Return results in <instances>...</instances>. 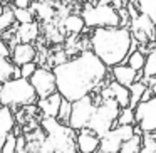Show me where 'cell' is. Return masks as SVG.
Wrapping results in <instances>:
<instances>
[{
  "mask_svg": "<svg viewBox=\"0 0 156 153\" xmlns=\"http://www.w3.org/2000/svg\"><path fill=\"white\" fill-rule=\"evenodd\" d=\"M55 89L67 101H77L106 86L109 67L92 51H81L77 56L52 67Z\"/></svg>",
  "mask_w": 156,
  "mask_h": 153,
  "instance_id": "obj_1",
  "label": "cell"
},
{
  "mask_svg": "<svg viewBox=\"0 0 156 153\" xmlns=\"http://www.w3.org/2000/svg\"><path fill=\"white\" fill-rule=\"evenodd\" d=\"M131 32L128 27H99L92 29L89 46L106 67H112L126 61L131 52Z\"/></svg>",
  "mask_w": 156,
  "mask_h": 153,
  "instance_id": "obj_2",
  "label": "cell"
},
{
  "mask_svg": "<svg viewBox=\"0 0 156 153\" xmlns=\"http://www.w3.org/2000/svg\"><path fill=\"white\" fill-rule=\"evenodd\" d=\"M45 136L39 141L37 153H79L76 146V131L57 118H42L41 123Z\"/></svg>",
  "mask_w": 156,
  "mask_h": 153,
  "instance_id": "obj_3",
  "label": "cell"
},
{
  "mask_svg": "<svg viewBox=\"0 0 156 153\" xmlns=\"http://www.w3.org/2000/svg\"><path fill=\"white\" fill-rule=\"evenodd\" d=\"M37 96L29 82L24 78H12L0 84V106L17 108V106H30L35 104Z\"/></svg>",
  "mask_w": 156,
  "mask_h": 153,
  "instance_id": "obj_4",
  "label": "cell"
},
{
  "mask_svg": "<svg viewBox=\"0 0 156 153\" xmlns=\"http://www.w3.org/2000/svg\"><path fill=\"white\" fill-rule=\"evenodd\" d=\"M81 19L84 20L86 29H99V27H119L118 10L109 4L101 2H87L82 5L79 12Z\"/></svg>",
  "mask_w": 156,
  "mask_h": 153,
  "instance_id": "obj_5",
  "label": "cell"
},
{
  "mask_svg": "<svg viewBox=\"0 0 156 153\" xmlns=\"http://www.w3.org/2000/svg\"><path fill=\"white\" fill-rule=\"evenodd\" d=\"M119 109H121L119 104L112 98L102 99V101L96 106L94 113H92V116H91V119H89L86 128L94 131L99 138L104 136L109 129L116 126V119H118Z\"/></svg>",
  "mask_w": 156,
  "mask_h": 153,
  "instance_id": "obj_6",
  "label": "cell"
},
{
  "mask_svg": "<svg viewBox=\"0 0 156 153\" xmlns=\"http://www.w3.org/2000/svg\"><path fill=\"white\" fill-rule=\"evenodd\" d=\"M101 103V98L98 96V99H94L92 94H87L84 98L77 99V101L71 103V115L67 119V126L74 131L82 129L87 126L89 119H91L92 113H94L96 106Z\"/></svg>",
  "mask_w": 156,
  "mask_h": 153,
  "instance_id": "obj_7",
  "label": "cell"
},
{
  "mask_svg": "<svg viewBox=\"0 0 156 153\" xmlns=\"http://www.w3.org/2000/svg\"><path fill=\"white\" fill-rule=\"evenodd\" d=\"M134 135V125H118L99 138V153H118L121 145Z\"/></svg>",
  "mask_w": 156,
  "mask_h": 153,
  "instance_id": "obj_8",
  "label": "cell"
},
{
  "mask_svg": "<svg viewBox=\"0 0 156 153\" xmlns=\"http://www.w3.org/2000/svg\"><path fill=\"white\" fill-rule=\"evenodd\" d=\"M134 125H138L141 133H156V98L136 104Z\"/></svg>",
  "mask_w": 156,
  "mask_h": 153,
  "instance_id": "obj_9",
  "label": "cell"
},
{
  "mask_svg": "<svg viewBox=\"0 0 156 153\" xmlns=\"http://www.w3.org/2000/svg\"><path fill=\"white\" fill-rule=\"evenodd\" d=\"M29 82L32 84V88H34L35 91V96H37V99H42V98H47V96H51L52 93H55L57 89H55V78H54V72H52V69L49 67H39L34 71V74L29 78Z\"/></svg>",
  "mask_w": 156,
  "mask_h": 153,
  "instance_id": "obj_10",
  "label": "cell"
},
{
  "mask_svg": "<svg viewBox=\"0 0 156 153\" xmlns=\"http://www.w3.org/2000/svg\"><path fill=\"white\" fill-rule=\"evenodd\" d=\"M128 29H129V32H131V37L134 39L138 44H149V42L154 41L156 25L143 14H139L138 17L131 19Z\"/></svg>",
  "mask_w": 156,
  "mask_h": 153,
  "instance_id": "obj_11",
  "label": "cell"
},
{
  "mask_svg": "<svg viewBox=\"0 0 156 153\" xmlns=\"http://www.w3.org/2000/svg\"><path fill=\"white\" fill-rule=\"evenodd\" d=\"M37 59V49L34 44H25V42H17L10 47V61L15 66H22L27 62H34Z\"/></svg>",
  "mask_w": 156,
  "mask_h": 153,
  "instance_id": "obj_12",
  "label": "cell"
},
{
  "mask_svg": "<svg viewBox=\"0 0 156 153\" xmlns=\"http://www.w3.org/2000/svg\"><path fill=\"white\" fill-rule=\"evenodd\" d=\"M109 69H111L112 79H114L118 84L124 86V88H129L133 82L141 81V78H143L141 71L136 72L134 69H131L126 62H121V64H118V66H112V67H109Z\"/></svg>",
  "mask_w": 156,
  "mask_h": 153,
  "instance_id": "obj_13",
  "label": "cell"
},
{
  "mask_svg": "<svg viewBox=\"0 0 156 153\" xmlns=\"http://www.w3.org/2000/svg\"><path fill=\"white\" fill-rule=\"evenodd\" d=\"M76 146L79 153H96L99 148V136L89 128L76 131Z\"/></svg>",
  "mask_w": 156,
  "mask_h": 153,
  "instance_id": "obj_14",
  "label": "cell"
},
{
  "mask_svg": "<svg viewBox=\"0 0 156 153\" xmlns=\"http://www.w3.org/2000/svg\"><path fill=\"white\" fill-rule=\"evenodd\" d=\"M41 35V25L37 20H32L29 24H19L17 31L14 32L15 44L17 42H25V44H34Z\"/></svg>",
  "mask_w": 156,
  "mask_h": 153,
  "instance_id": "obj_15",
  "label": "cell"
},
{
  "mask_svg": "<svg viewBox=\"0 0 156 153\" xmlns=\"http://www.w3.org/2000/svg\"><path fill=\"white\" fill-rule=\"evenodd\" d=\"M57 27L61 29L64 34H69V35H79L82 31H84V20L81 19V15L77 12H71L69 15H66L64 19L61 20H55Z\"/></svg>",
  "mask_w": 156,
  "mask_h": 153,
  "instance_id": "obj_16",
  "label": "cell"
},
{
  "mask_svg": "<svg viewBox=\"0 0 156 153\" xmlns=\"http://www.w3.org/2000/svg\"><path fill=\"white\" fill-rule=\"evenodd\" d=\"M61 101H62V96L55 91V93H52L51 96H47V98L37 99V101H35V108L41 109L45 118H57Z\"/></svg>",
  "mask_w": 156,
  "mask_h": 153,
  "instance_id": "obj_17",
  "label": "cell"
},
{
  "mask_svg": "<svg viewBox=\"0 0 156 153\" xmlns=\"http://www.w3.org/2000/svg\"><path fill=\"white\" fill-rule=\"evenodd\" d=\"M30 10L34 12V17L42 20L44 24H51L55 22L57 15H55V7L52 2H32Z\"/></svg>",
  "mask_w": 156,
  "mask_h": 153,
  "instance_id": "obj_18",
  "label": "cell"
},
{
  "mask_svg": "<svg viewBox=\"0 0 156 153\" xmlns=\"http://www.w3.org/2000/svg\"><path fill=\"white\" fill-rule=\"evenodd\" d=\"M108 88L111 91L112 99L119 104V108H128L129 106V89L121 86V84H118L116 81L108 82Z\"/></svg>",
  "mask_w": 156,
  "mask_h": 153,
  "instance_id": "obj_19",
  "label": "cell"
},
{
  "mask_svg": "<svg viewBox=\"0 0 156 153\" xmlns=\"http://www.w3.org/2000/svg\"><path fill=\"white\" fill-rule=\"evenodd\" d=\"M15 128V116L12 113V108L0 106V135H9Z\"/></svg>",
  "mask_w": 156,
  "mask_h": 153,
  "instance_id": "obj_20",
  "label": "cell"
},
{
  "mask_svg": "<svg viewBox=\"0 0 156 153\" xmlns=\"http://www.w3.org/2000/svg\"><path fill=\"white\" fill-rule=\"evenodd\" d=\"M139 14L146 15L156 25V0H133Z\"/></svg>",
  "mask_w": 156,
  "mask_h": 153,
  "instance_id": "obj_21",
  "label": "cell"
},
{
  "mask_svg": "<svg viewBox=\"0 0 156 153\" xmlns=\"http://www.w3.org/2000/svg\"><path fill=\"white\" fill-rule=\"evenodd\" d=\"M141 79H148V78H156V49H151V51L146 54L144 57V66L141 69Z\"/></svg>",
  "mask_w": 156,
  "mask_h": 153,
  "instance_id": "obj_22",
  "label": "cell"
},
{
  "mask_svg": "<svg viewBox=\"0 0 156 153\" xmlns=\"http://www.w3.org/2000/svg\"><path fill=\"white\" fill-rule=\"evenodd\" d=\"M146 88H148V86L143 81H136L129 86L128 88L129 89V108H133V109L136 108V104L141 101V96H143V93H144Z\"/></svg>",
  "mask_w": 156,
  "mask_h": 153,
  "instance_id": "obj_23",
  "label": "cell"
},
{
  "mask_svg": "<svg viewBox=\"0 0 156 153\" xmlns=\"http://www.w3.org/2000/svg\"><path fill=\"white\" fill-rule=\"evenodd\" d=\"M141 143H143V135H133L121 145L118 153H139L141 151Z\"/></svg>",
  "mask_w": 156,
  "mask_h": 153,
  "instance_id": "obj_24",
  "label": "cell"
},
{
  "mask_svg": "<svg viewBox=\"0 0 156 153\" xmlns=\"http://www.w3.org/2000/svg\"><path fill=\"white\" fill-rule=\"evenodd\" d=\"M15 24V19H14V12H12L10 5H4L0 9V34L12 27Z\"/></svg>",
  "mask_w": 156,
  "mask_h": 153,
  "instance_id": "obj_25",
  "label": "cell"
},
{
  "mask_svg": "<svg viewBox=\"0 0 156 153\" xmlns=\"http://www.w3.org/2000/svg\"><path fill=\"white\" fill-rule=\"evenodd\" d=\"M15 64L10 61V57H2L0 56V84L14 78Z\"/></svg>",
  "mask_w": 156,
  "mask_h": 153,
  "instance_id": "obj_26",
  "label": "cell"
},
{
  "mask_svg": "<svg viewBox=\"0 0 156 153\" xmlns=\"http://www.w3.org/2000/svg\"><path fill=\"white\" fill-rule=\"evenodd\" d=\"M144 57H146V56H144V54H141V52H139L138 49H136V51L129 52L124 62H126V64H128L131 69H134L136 72H139V71L143 69V66H144Z\"/></svg>",
  "mask_w": 156,
  "mask_h": 153,
  "instance_id": "obj_27",
  "label": "cell"
},
{
  "mask_svg": "<svg viewBox=\"0 0 156 153\" xmlns=\"http://www.w3.org/2000/svg\"><path fill=\"white\" fill-rule=\"evenodd\" d=\"M12 12H14V19L17 24H29V22L35 20L34 12L30 9H15L12 7Z\"/></svg>",
  "mask_w": 156,
  "mask_h": 153,
  "instance_id": "obj_28",
  "label": "cell"
},
{
  "mask_svg": "<svg viewBox=\"0 0 156 153\" xmlns=\"http://www.w3.org/2000/svg\"><path fill=\"white\" fill-rule=\"evenodd\" d=\"M118 125H134V109L129 108V106L119 109L118 119H116V126Z\"/></svg>",
  "mask_w": 156,
  "mask_h": 153,
  "instance_id": "obj_29",
  "label": "cell"
},
{
  "mask_svg": "<svg viewBox=\"0 0 156 153\" xmlns=\"http://www.w3.org/2000/svg\"><path fill=\"white\" fill-rule=\"evenodd\" d=\"M69 115H71V101L62 98L61 101V106H59V113H57V119L64 125H67V119H69Z\"/></svg>",
  "mask_w": 156,
  "mask_h": 153,
  "instance_id": "obj_30",
  "label": "cell"
},
{
  "mask_svg": "<svg viewBox=\"0 0 156 153\" xmlns=\"http://www.w3.org/2000/svg\"><path fill=\"white\" fill-rule=\"evenodd\" d=\"M2 153H15V135H12V133L5 135L4 145H2Z\"/></svg>",
  "mask_w": 156,
  "mask_h": 153,
  "instance_id": "obj_31",
  "label": "cell"
},
{
  "mask_svg": "<svg viewBox=\"0 0 156 153\" xmlns=\"http://www.w3.org/2000/svg\"><path fill=\"white\" fill-rule=\"evenodd\" d=\"M19 69H20V78L24 79H29L32 74H34V71L37 69V62H27V64H22L19 66Z\"/></svg>",
  "mask_w": 156,
  "mask_h": 153,
  "instance_id": "obj_32",
  "label": "cell"
},
{
  "mask_svg": "<svg viewBox=\"0 0 156 153\" xmlns=\"http://www.w3.org/2000/svg\"><path fill=\"white\" fill-rule=\"evenodd\" d=\"M67 59H69V56H67V52H66V51H59V52H55V54L51 57L52 67H54V66H59V64H62V62H66Z\"/></svg>",
  "mask_w": 156,
  "mask_h": 153,
  "instance_id": "obj_33",
  "label": "cell"
},
{
  "mask_svg": "<svg viewBox=\"0 0 156 153\" xmlns=\"http://www.w3.org/2000/svg\"><path fill=\"white\" fill-rule=\"evenodd\" d=\"M0 56L2 57H10V46L7 41H4L2 34H0Z\"/></svg>",
  "mask_w": 156,
  "mask_h": 153,
  "instance_id": "obj_34",
  "label": "cell"
},
{
  "mask_svg": "<svg viewBox=\"0 0 156 153\" xmlns=\"http://www.w3.org/2000/svg\"><path fill=\"white\" fill-rule=\"evenodd\" d=\"M30 4H32V0H12L10 7H15V9H30Z\"/></svg>",
  "mask_w": 156,
  "mask_h": 153,
  "instance_id": "obj_35",
  "label": "cell"
},
{
  "mask_svg": "<svg viewBox=\"0 0 156 153\" xmlns=\"http://www.w3.org/2000/svg\"><path fill=\"white\" fill-rule=\"evenodd\" d=\"M151 98H153V93H151V89H149V88H146V89H144V93H143V96H141V101H139V103L149 101Z\"/></svg>",
  "mask_w": 156,
  "mask_h": 153,
  "instance_id": "obj_36",
  "label": "cell"
},
{
  "mask_svg": "<svg viewBox=\"0 0 156 153\" xmlns=\"http://www.w3.org/2000/svg\"><path fill=\"white\" fill-rule=\"evenodd\" d=\"M72 2H76V4H87V2H98V0H72Z\"/></svg>",
  "mask_w": 156,
  "mask_h": 153,
  "instance_id": "obj_37",
  "label": "cell"
},
{
  "mask_svg": "<svg viewBox=\"0 0 156 153\" xmlns=\"http://www.w3.org/2000/svg\"><path fill=\"white\" fill-rule=\"evenodd\" d=\"M149 89H151V93H153V98H156V84H153Z\"/></svg>",
  "mask_w": 156,
  "mask_h": 153,
  "instance_id": "obj_38",
  "label": "cell"
},
{
  "mask_svg": "<svg viewBox=\"0 0 156 153\" xmlns=\"http://www.w3.org/2000/svg\"><path fill=\"white\" fill-rule=\"evenodd\" d=\"M4 140H5V136L0 135V153H2V145H4Z\"/></svg>",
  "mask_w": 156,
  "mask_h": 153,
  "instance_id": "obj_39",
  "label": "cell"
},
{
  "mask_svg": "<svg viewBox=\"0 0 156 153\" xmlns=\"http://www.w3.org/2000/svg\"><path fill=\"white\" fill-rule=\"evenodd\" d=\"M9 4V0H0V9L4 7V5H7Z\"/></svg>",
  "mask_w": 156,
  "mask_h": 153,
  "instance_id": "obj_40",
  "label": "cell"
},
{
  "mask_svg": "<svg viewBox=\"0 0 156 153\" xmlns=\"http://www.w3.org/2000/svg\"><path fill=\"white\" fill-rule=\"evenodd\" d=\"M32 2H52V0H32Z\"/></svg>",
  "mask_w": 156,
  "mask_h": 153,
  "instance_id": "obj_41",
  "label": "cell"
},
{
  "mask_svg": "<svg viewBox=\"0 0 156 153\" xmlns=\"http://www.w3.org/2000/svg\"><path fill=\"white\" fill-rule=\"evenodd\" d=\"M153 44H154V49H156V32H154V41H153Z\"/></svg>",
  "mask_w": 156,
  "mask_h": 153,
  "instance_id": "obj_42",
  "label": "cell"
},
{
  "mask_svg": "<svg viewBox=\"0 0 156 153\" xmlns=\"http://www.w3.org/2000/svg\"><path fill=\"white\" fill-rule=\"evenodd\" d=\"M122 2H128V0H122Z\"/></svg>",
  "mask_w": 156,
  "mask_h": 153,
  "instance_id": "obj_43",
  "label": "cell"
},
{
  "mask_svg": "<svg viewBox=\"0 0 156 153\" xmlns=\"http://www.w3.org/2000/svg\"><path fill=\"white\" fill-rule=\"evenodd\" d=\"M96 153H99V151H96Z\"/></svg>",
  "mask_w": 156,
  "mask_h": 153,
  "instance_id": "obj_44",
  "label": "cell"
}]
</instances>
